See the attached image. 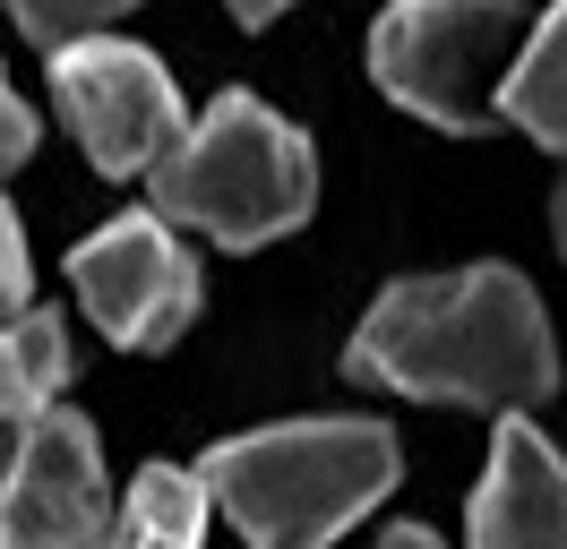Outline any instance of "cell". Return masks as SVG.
Masks as SVG:
<instances>
[{"mask_svg":"<svg viewBox=\"0 0 567 549\" xmlns=\"http://www.w3.org/2000/svg\"><path fill=\"white\" fill-rule=\"evenodd\" d=\"M344 377L413 395V404L525 412L542 395H559V343H550L542 292L516 267L404 274L344 343Z\"/></svg>","mask_w":567,"mask_h":549,"instance_id":"obj_1","label":"cell"},{"mask_svg":"<svg viewBox=\"0 0 567 549\" xmlns=\"http://www.w3.org/2000/svg\"><path fill=\"white\" fill-rule=\"evenodd\" d=\"M207 507L233 515L249 549H327L353 515L395 489V429L388 421H284L224 438L198 464Z\"/></svg>","mask_w":567,"mask_h":549,"instance_id":"obj_2","label":"cell"},{"mask_svg":"<svg viewBox=\"0 0 567 549\" xmlns=\"http://www.w3.org/2000/svg\"><path fill=\"white\" fill-rule=\"evenodd\" d=\"M310 206H319L310 137L284 112H267L249 86H224L155 164V215L215 249H267V240L301 232Z\"/></svg>","mask_w":567,"mask_h":549,"instance_id":"obj_3","label":"cell"},{"mask_svg":"<svg viewBox=\"0 0 567 549\" xmlns=\"http://www.w3.org/2000/svg\"><path fill=\"white\" fill-rule=\"evenodd\" d=\"M525 52V0H388L370 27V77L430 130H491Z\"/></svg>","mask_w":567,"mask_h":549,"instance_id":"obj_4","label":"cell"},{"mask_svg":"<svg viewBox=\"0 0 567 549\" xmlns=\"http://www.w3.org/2000/svg\"><path fill=\"white\" fill-rule=\"evenodd\" d=\"M52 103L78 130L86 164L104 180H138L181 146L189 112H181L173 69L155 61L146 43H121V34H78L52 52Z\"/></svg>","mask_w":567,"mask_h":549,"instance_id":"obj_5","label":"cell"},{"mask_svg":"<svg viewBox=\"0 0 567 549\" xmlns=\"http://www.w3.org/2000/svg\"><path fill=\"white\" fill-rule=\"evenodd\" d=\"M112 480L86 412L43 404L0 446V549H104Z\"/></svg>","mask_w":567,"mask_h":549,"instance_id":"obj_6","label":"cell"},{"mask_svg":"<svg viewBox=\"0 0 567 549\" xmlns=\"http://www.w3.org/2000/svg\"><path fill=\"white\" fill-rule=\"evenodd\" d=\"M70 283L121 352H164L198 318V258L164 215H121L95 240H78Z\"/></svg>","mask_w":567,"mask_h":549,"instance_id":"obj_7","label":"cell"},{"mask_svg":"<svg viewBox=\"0 0 567 549\" xmlns=\"http://www.w3.org/2000/svg\"><path fill=\"white\" fill-rule=\"evenodd\" d=\"M464 541L473 549H567V455L525 412H507L491 429V464L464 507Z\"/></svg>","mask_w":567,"mask_h":549,"instance_id":"obj_8","label":"cell"},{"mask_svg":"<svg viewBox=\"0 0 567 549\" xmlns=\"http://www.w3.org/2000/svg\"><path fill=\"white\" fill-rule=\"evenodd\" d=\"M198 541H207V480L189 464H146L104 532V549H198Z\"/></svg>","mask_w":567,"mask_h":549,"instance_id":"obj_9","label":"cell"},{"mask_svg":"<svg viewBox=\"0 0 567 549\" xmlns=\"http://www.w3.org/2000/svg\"><path fill=\"white\" fill-rule=\"evenodd\" d=\"M61 386H70V327H61V309L0 318V421L18 429L27 412L61 404Z\"/></svg>","mask_w":567,"mask_h":549,"instance_id":"obj_10","label":"cell"},{"mask_svg":"<svg viewBox=\"0 0 567 549\" xmlns=\"http://www.w3.org/2000/svg\"><path fill=\"white\" fill-rule=\"evenodd\" d=\"M498 112H507L525 137H542V146H567V0L542 18V27H525V52L507 69Z\"/></svg>","mask_w":567,"mask_h":549,"instance_id":"obj_11","label":"cell"},{"mask_svg":"<svg viewBox=\"0 0 567 549\" xmlns=\"http://www.w3.org/2000/svg\"><path fill=\"white\" fill-rule=\"evenodd\" d=\"M138 0H9V18H18V34L35 43V52H61V43H78V34H104L112 18H130Z\"/></svg>","mask_w":567,"mask_h":549,"instance_id":"obj_12","label":"cell"},{"mask_svg":"<svg viewBox=\"0 0 567 549\" xmlns=\"http://www.w3.org/2000/svg\"><path fill=\"white\" fill-rule=\"evenodd\" d=\"M27 292H35L27 232H18V215H9V198H0V318H18V309H27Z\"/></svg>","mask_w":567,"mask_h":549,"instance_id":"obj_13","label":"cell"},{"mask_svg":"<svg viewBox=\"0 0 567 549\" xmlns=\"http://www.w3.org/2000/svg\"><path fill=\"white\" fill-rule=\"evenodd\" d=\"M27 155H35V112L9 95V77H0V180L27 164Z\"/></svg>","mask_w":567,"mask_h":549,"instance_id":"obj_14","label":"cell"},{"mask_svg":"<svg viewBox=\"0 0 567 549\" xmlns=\"http://www.w3.org/2000/svg\"><path fill=\"white\" fill-rule=\"evenodd\" d=\"M379 549H447V541H439V532H422V524H395Z\"/></svg>","mask_w":567,"mask_h":549,"instance_id":"obj_15","label":"cell"},{"mask_svg":"<svg viewBox=\"0 0 567 549\" xmlns=\"http://www.w3.org/2000/svg\"><path fill=\"white\" fill-rule=\"evenodd\" d=\"M284 9H292V0H233V18H241V27H267V18H284Z\"/></svg>","mask_w":567,"mask_h":549,"instance_id":"obj_16","label":"cell"},{"mask_svg":"<svg viewBox=\"0 0 567 549\" xmlns=\"http://www.w3.org/2000/svg\"><path fill=\"white\" fill-rule=\"evenodd\" d=\"M550 232H559V258H567V180H559V198H550Z\"/></svg>","mask_w":567,"mask_h":549,"instance_id":"obj_17","label":"cell"}]
</instances>
